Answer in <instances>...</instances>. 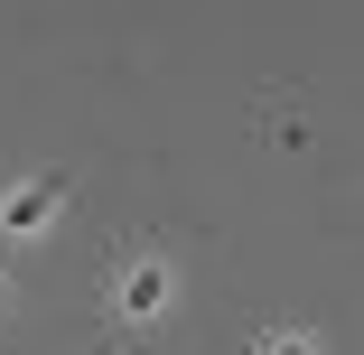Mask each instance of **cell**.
<instances>
[{
  "label": "cell",
  "instance_id": "cell-1",
  "mask_svg": "<svg viewBox=\"0 0 364 355\" xmlns=\"http://www.w3.org/2000/svg\"><path fill=\"white\" fill-rule=\"evenodd\" d=\"M38 216H56V187H28V196H10V234H28Z\"/></svg>",
  "mask_w": 364,
  "mask_h": 355
}]
</instances>
